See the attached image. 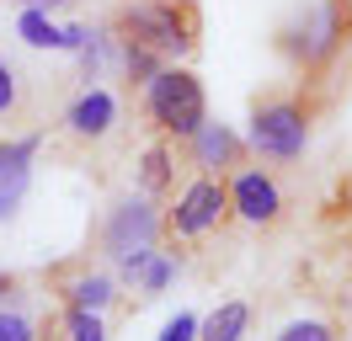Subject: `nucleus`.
Wrapping results in <instances>:
<instances>
[{
    "label": "nucleus",
    "instance_id": "nucleus-1",
    "mask_svg": "<svg viewBox=\"0 0 352 341\" xmlns=\"http://www.w3.org/2000/svg\"><path fill=\"white\" fill-rule=\"evenodd\" d=\"M118 43H144L160 59H182L203 43V11L198 0H139L112 21Z\"/></svg>",
    "mask_w": 352,
    "mask_h": 341
},
{
    "label": "nucleus",
    "instance_id": "nucleus-2",
    "mask_svg": "<svg viewBox=\"0 0 352 341\" xmlns=\"http://www.w3.org/2000/svg\"><path fill=\"white\" fill-rule=\"evenodd\" d=\"M315 102H305V80L294 91H267L251 107V149L262 160H299L309 144Z\"/></svg>",
    "mask_w": 352,
    "mask_h": 341
},
{
    "label": "nucleus",
    "instance_id": "nucleus-3",
    "mask_svg": "<svg viewBox=\"0 0 352 341\" xmlns=\"http://www.w3.org/2000/svg\"><path fill=\"white\" fill-rule=\"evenodd\" d=\"M144 112L150 123L166 133V139H192L203 123H208V96H203V80L192 69H176L166 64L150 85H144Z\"/></svg>",
    "mask_w": 352,
    "mask_h": 341
},
{
    "label": "nucleus",
    "instance_id": "nucleus-4",
    "mask_svg": "<svg viewBox=\"0 0 352 341\" xmlns=\"http://www.w3.org/2000/svg\"><path fill=\"white\" fill-rule=\"evenodd\" d=\"M342 43H347V32H342V21L326 11V0L305 6V11L278 32V48L299 64V75H320V69L336 59V48H342Z\"/></svg>",
    "mask_w": 352,
    "mask_h": 341
},
{
    "label": "nucleus",
    "instance_id": "nucleus-5",
    "mask_svg": "<svg viewBox=\"0 0 352 341\" xmlns=\"http://www.w3.org/2000/svg\"><path fill=\"white\" fill-rule=\"evenodd\" d=\"M235 219V197L224 176H198L192 187L176 197V208L166 213V240H198V234L219 230Z\"/></svg>",
    "mask_w": 352,
    "mask_h": 341
},
{
    "label": "nucleus",
    "instance_id": "nucleus-6",
    "mask_svg": "<svg viewBox=\"0 0 352 341\" xmlns=\"http://www.w3.org/2000/svg\"><path fill=\"white\" fill-rule=\"evenodd\" d=\"M166 234V219L144 203V197H123V203H112L107 224H102V251L118 256V261H129L139 251H155V240Z\"/></svg>",
    "mask_w": 352,
    "mask_h": 341
},
{
    "label": "nucleus",
    "instance_id": "nucleus-7",
    "mask_svg": "<svg viewBox=\"0 0 352 341\" xmlns=\"http://www.w3.org/2000/svg\"><path fill=\"white\" fill-rule=\"evenodd\" d=\"M230 197H235V219H245V224H278L283 219V187L256 166L230 170Z\"/></svg>",
    "mask_w": 352,
    "mask_h": 341
},
{
    "label": "nucleus",
    "instance_id": "nucleus-8",
    "mask_svg": "<svg viewBox=\"0 0 352 341\" xmlns=\"http://www.w3.org/2000/svg\"><path fill=\"white\" fill-rule=\"evenodd\" d=\"M43 144V133H27V139H11L0 144V219H11L16 203L27 197V182H32V155Z\"/></svg>",
    "mask_w": 352,
    "mask_h": 341
},
{
    "label": "nucleus",
    "instance_id": "nucleus-9",
    "mask_svg": "<svg viewBox=\"0 0 352 341\" xmlns=\"http://www.w3.org/2000/svg\"><path fill=\"white\" fill-rule=\"evenodd\" d=\"M187 149H192V166H203V170H235V166H245V144L230 133V128H219V123H203L192 139H187Z\"/></svg>",
    "mask_w": 352,
    "mask_h": 341
},
{
    "label": "nucleus",
    "instance_id": "nucleus-10",
    "mask_svg": "<svg viewBox=\"0 0 352 341\" xmlns=\"http://www.w3.org/2000/svg\"><path fill=\"white\" fill-rule=\"evenodd\" d=\"M69 133H80V139H102L107 133V123H112V96L107 91H86L80 102L69 107Z\"/></svg>",
    "mask_w": 352,
    "mask_h": 341
},
{
    "label": "nucleus",
    "instance_id": "nucleus-11",
    "mask_svg": "<svg viewBox=\"0 0 352 341\" xmlns=\"http://www.w3.org/2000/svg\"><path fill=\"white\" fill-rule=\"evenodd\" d=\"M245 320H251V309H245L241 298H230L224 309H214V320L203 325V341H241Z\"/></svg>",
    "mask_w": 352,
    "mask_h": 341
},
{
    "label": "nucleus",
    "instance_id": "nucleus-12",
    "mask_svg": "<svg viewBox=\"0 0 352 341\" xmlns=\"http://www.w3.org/2000/svg\"><path fill=\"white\" fill-rule=\"evenodd\" d=\"M65 298H69V304H80V309H102V304L112 298V283H107V277H75V283L65 288Z\"/></svg>",
    "mask_w": 352,
    "mask_h": 341
},
{
    "label": "nucleus",
    "instance_id": "nucleus-13",
    "mask_svg": "<svg viewBox=\"0 0 352 341\" xmlns=\"http://www.w3.org/2000/svg\"><path fill=\"white\" fill-rule=\"evenodd\" d=\"M144 192H166L171 187V144H155L150 155H144Z\"/></svg>",
    "mask_w": 352,
    "mask_h": 341
},
{
    "label": "nucleus",
    "instance_id": "nucleus-14",
    "mask_svg": "<svg viewBox=\"0 0 352 341\" xmlns=\"http://www.w3.org/2000/svg\"><path fill=\"white\" fill-rule=\"evenodd\" d=\"M22 38L32 43V48H65V32H59L48 16H38V11H27V16H22Z\"/></svg>",
    "mask_w": 352,
    "mask_h": 341
},
{
    "label": "nucleus",
    "instance_id": "nucleus-15",
    "mask_svg": "<svg viewBox=\"0 0 352 341\" xmlns=\"http://www.w3.org/2000/svg\"><path fill=\"white\" fill-rule=\"evenodd\" d=\"M69 341H102V320H96V309H80V304H69Z\"/></svg>",
    "mask_w": 352,
    "mask_h": 341
},
{
    "label": "nucleus",
    "instance_id": "nucleus-16",
    "mask_svg": "<svg viewBox=\"0 0 352 341\" xmlns=\"http://www.w3.org/2000/svg\"><path fill=\"white\" fill-rule=\"evenodd\" d=\"M0 341H43V331L27 315H0Z\"/></svg>",
    "mask_w": 352,
    "mask_h": 341
},
{
    "label": "nucleus",
    "instance_id": "nucleus-17",
    "mask_svg": "<svg viewBox=\"0 0 352 341\" xmlns=\"http://www.w3.org/2000/svg\"><path fill=\"white\" fill-rule=\"evenodd\" d=\"M278 341H331V325H320V320H294V325H283Z\"/></svg>",
    "mask_w": 352,
    "mask_h": 341
},
{
    "label": "nucleus",
    "instance_id": "nucleus-18",
    "mask_svg": "<svg viewBox=\"0 0 352 341\" xmlns=\"http://www.w3.org/2000/svg\"><path fill=\"white\" fill-rule=\"evenodd\" d=\"M11 107H16V69L0 64V112H11Z\"/></svg>",
    "mask_w": 352,
    "mask_h": 341
},
{
    "label": "nucleus",
    "instance_id": "nucleus-19",
    "mask_svg": "<svg viewBox=\"0 0 352 341\" xmlns=\"http://www.w3.org/2000/svg\"><path fill=\"white\" fill-rule=\"evenodd\" d=\"M192 331H198V320H192V315H176L171 325H166V336H160V341H192Z\"/></svg>",
    "mask_w": 352,
    "mask_h": 341
},
{
    "label": "nucleus",
    "instance_id": "nucleus-20",
    "mask_svg": "<svg viewBox=\"0 0 352 341\" xmlns=\"http://www.w3.org/2000/svg\"><path fill=\"white\" fill-rule=\"evenodd\" d=\"M326 11H331L336 21H342V32L352 38V0H326Z\"/></svg>",
    "mask_w": 352,
    "mask_h": 341
},
{
    "label": "nucleus",
    "instance_id": "nucleus-21",
    "mask_svg": "<svg viewBox=\"0 0 352 341\" xmlns=\"http://www.w3.org/2000/svg\"><path fill=\"white\" fill-rule=\"evenodd\" d=\"M11 288H16V277H0V298L11 294Z\"/></svg>",
    "mask_w": 352,
    "mask_h": 341
},
{
    "label": "nucleus",
    "instance_id": "nucleus-22",
    "mask_svg": "<svg viewBox=\"0 0 352 341\" xmlns=\"http://www.w3.org/2000/svg\"><path fill=\"white\" fill-rule=\"evenodd\" d=\"M27 6H65V0H27Z\"/></svg>",
    "mask_w": 352,
    "mask_h": 341
},
{
    "label": "nucleus",
    "instance_id": "nucleus-23",
    "mask_svg": "<svg viewBox=\"0 0 352 341\" xmlns=\"http://www.w3.org/2000/svg\"><path fill=\"white\" fill-rule=\"evenodd\" d=\"M43 341H65V336H54V331H43Z\"/></svg>",
    "mask_w": 352,
    "mask_h": 341
}]
</instances>
